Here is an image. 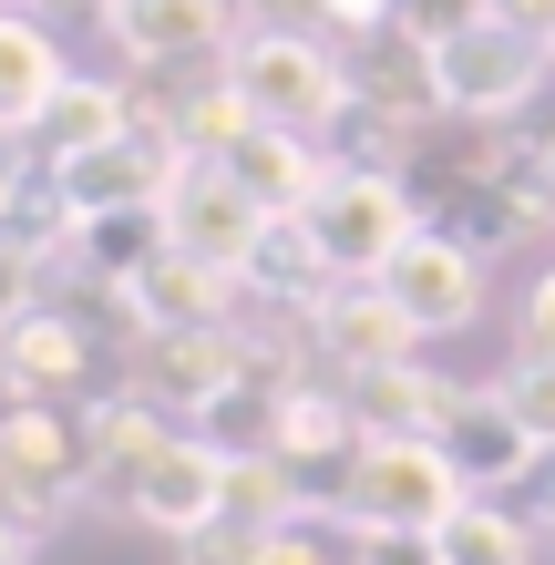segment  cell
<instances>
[{
    "mask_svg": "<svg viewBox=\"0 0 555 565\" xmlns=\"http://www.w3.org/2000/svg\"><path fill=\"white\" fill-rule=\"evenodd\" d=\"M555 83V42L514 11H483L433 42V104L452 124H525Z\"/></svg>",
    "mask_w": 555,
    "mask_h": 565,
    "instance_id": "1",
    "label": "cell"
},
{
    "mask_svg": "<svg viewBox=\"0 0 555 565\" xmlns=\"http://www.w3.org/2000/svg\"><path fill=\"white\" fill-rule=\"evenodd\" d=\"M226 83L247 93L257 124H288V135H330L350 114V52L330 31H288V21H247V42L226 52Z\"/></svg>",
    "mask_w": 555,
    "mask_h": 565,
    "instance_id": "2",
    "label": "cell"
},
{
    "mask_svg": "<svg viewBox=\"0 0 555 565\" xmlns=\"http://www.w3.org/2000/svg\"><path fill=\"white\" fill-rule=\"evenodd\" d=\"M330 504L361 524V535H442V524L473 504V483L452 473V452H442V443H412V431H371L361 462L340 473Z\"/></svg>",
    "mask_w": 555,
    "mask_h": 565,
    "instance_id": "3",
    "label": "cell"
},
{
    "mask_svg": "<svg viewBox=\"0 0 555 565\" xmlns=\"http://www.w3.org/2000/svg\"><path fill=\"white\" fill-rule=\"evenodd\" d=\"M421 226H433L421 195L402 175H381V164H330V185L309 195V237H319V257H330L340 278H381Z\"/></svg>",
    "mask_w": 555,
    "mask_h": 565,
    "instance_id": "4",
    "label": "cell"
},
{
    "mask_svg": "<svg viewBox=\"0 0 555 565\" xmlns=\"http://www.w3.org/2000/svg\"><path fill=\"white\" fill-rule=\"evenodd\" d=\"M166 237H175V257H195V268L247 278L257 237H268V206H257V195L226 175L216 154H185V164H175V185H166Z\"/></svg>",
    "mask_w": 555,
    "mask_h": 565,
    "instance_id": "5",
    "label": "cell"
},
{
    "mask_svg": "<svg viewBox=\"0 0 555 565\" xmlns=\"http://www.w3.org/2000/svg\"><path fill=\"white\" fill-rule=\"evenodd\" d=\"M104 31L135 73H206L247 42L237 0H104Z\"/></svg>",
    "mask_w": 555,
    "mask_h": 565,
    "instance_id": "6",
    "label": "cell"
},
{
    "mask_svg": "<svg viewBox=\"0 0 555 565\" xmlns=\"http://www.w3.org/2000/svg\"><path fill=\"white\" fill-rule=\"evenodd\" d=\"M124 514H135V524H154V535H206V524L226 514V452L206 443V431H166V443H154L145 452V473L135 483H124Z\"/></svg>",
    "mask_w": 555,
    "mask_h": 565,
    "instance_id": "7",
    "label": "cell"
},
{
    "mask_svg": "<svg viewBox=\"0 0 555 565\" xmlns=\"http://www.w3.org/2000/svg\"><path fill=\"white\" fill-rule=\"evenodd\" d=\"M381 288H391V309H402L421 340H452V329L483 319V257L463 237H442V226H421V237L381 268Z\"/></svg>",
    "mask_w": 555,
    "mask_h": 565,
    "instance_id": "8",
    "label": "cell"
},
{
    "mask_svg": "<svg viewBox=\"0 0 555 565\" xmlns=\"http://www.w3.org/2000/svg\"><path fill=\"white\" fill-rule=\"evenodd\" d=\"M309 350L330 360L340 381H371V371H391V360H421V329L391 309L381 278H340V288L309 309Z\"/></svg>",
    "mask_w": 555,
    "mask_h": 565,
    "instance_id": "9",
    "label": "cell"
},
{
    "mask_svg": "<svg viewBox=\"0 0 555 565\" xmlns=\"http://www.w3.org/2000/svg\"><path fill=\"white\" fill-rule=\"evenodd\" d=\"M237 298H247V288L226 278V268H195V257L166 247L135 288L114 298V309L135 319V340H185V329H237Z\"/></svg>",
    "mask_w": 555,
    "mask_h": 565,
    "instance_id": "10",
    "label": "cell"
},
{
    "mask_svg": "<svg viewBox=\"0 0 555 565\" xmlns=\"http://www.w3.org/2000/svg\"><path fill=\"white\" fill-rule=\"evenodd\" d=\"M237 371H247V340L237 329H185V340H145V360H135V402H154V412H206V402H226L237 391Z\"/></svg>",
    "mask_w": 555,
    "mask_h": 565,
    "instance_id": "11",
    "label": "cell"
},
{
    "mask_svg": "<svg viewBox=\"0 0 555 565\" xmlns=\"http://www.w3.org/2000/svg\"><path fill=\"white\" fill-rule=\"evenodd\" d=\"M442 452H452V473H463V483L483 493V504H504V493H514V483H525L535 462H545V452H535V431L504 412V391H494V381H483V391H463V412H452Z\"/></svg>",
    "mask_w": 555,
    "mask_h": 565,
    "instance_id": "12",
    "label": "cell"
},
{
    "mask_svg": "<svg viewBox=\"0 0 555 565\" xmlns=\"http://www.w3.org/2000/svg\"><path fill=\"white\" fill-rule=\"evenodd\" d=\"M62 83H73V62H62L52 21H42V11H0V135L31 145V124L52 114Z\"/></svg>",
    "mask_w": 555,
    "mask_h": 565,
    "instance_id": "13",
    "label": "cell"
},
{
    "mask_svg": "<svg viewBox=\"0 0 555 565\" xmlns=\"http://www.w3.org/2000/svg\"><path fill=\"white\" fill-rule=\"evenodd\" d=\"M0 371H11L31 402H62V412H73V402H83V381H93V340H83V319L31 309V319L0 329Z\"/></svg>",
    "mask_w": 555,
    "mask_h": 565,
    "instance_id": "14",
    "label": "cell"
},
{
    "mask_svg": "<svg viewBox=\"0 0 555 565\" xmlns=\"http://www.w3.org/2000/svg\"><path fill=\"white\" fill-rule=\"evenodd\" d=\"M226 175H237L268 216H309V195L330 185V145L319 135H288V124H257V135L237 145V154H216Z\"/></svg>",
    "mask_w": 555,
    "mask_h": 565,
    "instance_id": "15",
    "label": "cell"
},
{
    "mask_svg": "<svg viewBox=\"0 0 555 565\" xmlns=\"http://www.w3.org/2000/svg\"><path fill=\"white\" fill-rule=\"evenodd\" d=\"M124 124H135V83H114V73H73L52 93V114L31 124V164H73L93 145H114Z\"/></svg>",
    "mask_w": 555,
    "mask_h": 565,
    "instance_id": "16",
    "label": "cell"
},
{
    "mask_svg": "<svg viewBox=\"0 0 555 565\" xmlns=\"http://www.w3.org/2000/svg\"><path fill=\"white\" fill-rule=\"evenodd\" d=\"M166 247H175V237H166V206H104V216H73V247H62V268L104 278V288L124 298Z\"/></svg>",
    "mask_w": 555,
    "mask_h": 565,
    "instance_id": "17",
    "label": "cell"
},
{
    "mask_svg": "<svg viewBox=\"0 0 555 565\" xmlns=\"http://www.w3.org/2000/svg\"><path fill=\"white\" fill-rule=\"evenodd\" d=\"M340 391L361 402V431H412V443H442V431H452V412H463V391H452V381H433L421 360H391V371L340 381Z\"/></svg>",
    "mask_w": 555,
    "mask_h": 565,
    "instance_id": "18",
    "label": "cell"
},
{
    "mask_svg": "<svg viewBox=\"0 0 555 565\" xmlns=\"http://www.w3.org/2000/svg\"><path fill=\"white\" fill-rule=\"evenodd\" d=\"M319 145H330V164H381V175H391V164H402V145H412V114H391V104H371V93H350V114H340Z\"/></svg>",
    "mask_w": 555,
    "mask_h": 565,
    "instance_id": "19",
    "label": "cell"
},
{
    "mask_svg": "<svg viewBox=\"0 0 555 565\" xmlns=\"http://www.w3.org/2000/svg\"><path fill=\"white\" fill-rule=\"evenodd\" d=\"M433 555H442V565H525V524H514L504 504H483V493H473V504L433 535Z\"/></svg>",
    "mask_w": 555,
    "mask_h": 565,
    "instance_id": "20",
    "label": "cell"
},
{
    "mask_svg": "<svg viewBox=\"0 0 555 565\" xmlns=\"http://www.w3.org/2000/svg\"><path fill=\"white\" fill-rule=\"evenodd\" d=\"M494 391H504V412L535 431V452H555V360H545V350L504 360V371H494Z\"/></svg>",
    "mask_w": 555,
    "mask_h": 565,
    "instance_id": "21",
    "label": "cell"
},
{
    "mask_svg": "<svg viewBox=\"0 0 555 565\" xmlns=\"http://www.w3.org/2000/svg\"><path fill=\"white\" fill-rule=\"evenodd\" d=\"M494 0H402V21L421 31V42H442V31H463V21H483Z\"/></svg>",
    "mask_w": 555,
    "mask_h": 565,
    "instance_id": "22",
    "label": "cell"
},
{
    "mask_svg": "<svg viewBox=\"0 0 555 565\" xmlns=\"http://www.w3.org/2000/svg\"><path fill=\"white\" fill-rule=\"evenodd\" d=\"M525 350H545V360H555V268L525 288Z\"/></svg>",
    "mask_w": 555,
    "mask_h": 565,
    "instance_id": "23",
    "label": "cell"
},
{
    "mask_svg": "<svg viewBox=\"0 0 555 565\" xmlns=\"http://www.w3.org/2000/svg\"><path fill=\"white\" fill-rule=\"evenodd\" d=\"M31 185H42V164H21V145H11V135H0V216H11V206H21V195H31Z\"/></svg>",
    "mask_w": 555,
    "mask_h": 565,
    "instance_id": "24",
    "label": "cell"
},
{
    "mask_svg": "<svg viewBox=\"0 0 555 565\" xmlns=\"http://www.w3.org/2000/svg\"><path fill=\"white\" fill-rule=\"evenodd\" d=\"M31 545H42V535H31V524H11V514H0V565H31Z\"/></svg>",
    "mask_w": 555,
    "mask_h": 565,
    "instance_id": "25",
    "label": "cell"
},
{
    "mask_svg": "<svg viewBox=\"0 0 555 565\" xmlns=\"http://www.w3.org/2000/svg\"><path fill=\"white\" fill-rule=\"evenodd\" d=\"M31 11H62V0H31Z\"/></svg>",
    "mask_w": 555,
    "mask_h": 565,
    "instance_id": "26",
    "label": "cell"
},
{
    "mask_svg": "<svg viewBox=\"0 0 555 565\" xmlns=\"http://www.w3.org/2000/svg\"><path fill=\"white\" fill-rule=\"evenodd\" d=\"M545 42H555V31H545Z\"/></svg>",
    "mask_w": 555,
    "mask_h": 565,
    "instance_id": "27",
    "label": "cell"
}]
</instances>
